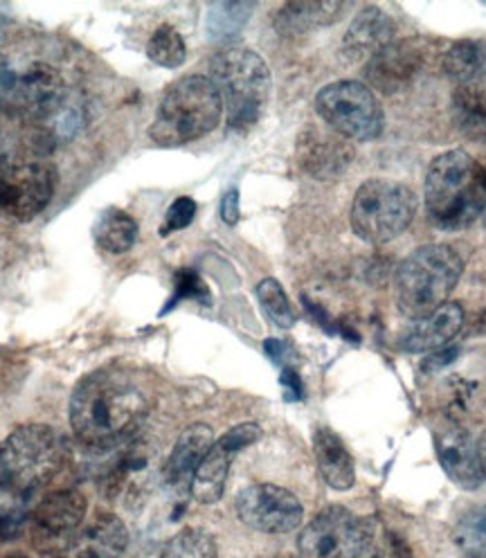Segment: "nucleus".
Returning <instances> with one entry per match:
<instances>
[{
    "mask_svg": "<svg viewBox=\"0 0 486 558\" xmlns=\"http://www.w3.org/2000/svg\"><path fill=\"white\" fill-rule=\"evenodd\" d=\"M149 414L145 392L118 369H97L71 397V426L90 448H113L143 428Z\"/></svg>",
    "mask_w": 486,
    "mask_h": 558,
    "instance_id": "nucleus-1",
    "label": "nucleus"
},
{
    "mask_svg": "<svg viewBox=\"0 0 486 558\" xmlns=\"http://www.w3.org/2000/svg\"><path fill=\"white\" fill-rule=\"evenodd\" d=\"M426 209L428 219L441 230H464L484 217L482 167L466 151H446L430 162Z\"/></svg>",
    "mask_w": 486,
    "mask_h": 558,
    "instance_id": "nucleus-2",
    "label": "nucleus"
},
{
    "mask_svg": "<svg viewBox=\"0 0 486 558\" xmlns=\"http://www.w3.org/2000/svg\"><path fill=\"white\" fill-rule=\"evenodd\" d=\"M221 116L223 99L212 80L190 75L167 88L149 135L162 147H181L215 131Z\"/></svg>",
    "mask_w": 486,
    "mask_h": 558,
    "instance_id": "nucleus-3",
    "label": "nucleus"
},
{
    "mask_svg": "<svg viewBox=\"0 0 486 558\" xmlns=\"http://www.w3.org/2000/svg\"><path fill=\"white\" fill-rule=\"evenodd\" d=\"M65 464L63 437L44 424H27L0 441V494L27 498Z\"/></svg>",
    "mask_w": 486,
    "mask_h": 558,
    "instance_id": "nucleus-4",
    "label": "nucleus"
},
{
    "mask_svg": "<svg viewBox=\"0 0 486 558\" xmlns=\"http://www.w3.org/2000/svg\"><path fill=\"white\" fill-rule=\"evenodd\" d=\"M464 272L462 257L444 243L416 248L394 275L397 306L410 320H420L446 304Z\"/></svg>",
    "mask_w": 486,
    "mask_h": 558,
    "instance_id": "nucleus-5",
    "label": "nucleus"
},
{
    "mask_svg": "<svg viewBox=\"0 0 486 558\" xmlns=\"http://www.w3.org/2000/svg\"><path fill=\"white\" fill-rule=\"evenodd\" d=\"M0 107L27 122L54 120L63 133H68V122L75 113L59 70L39 61L23 68H0Z\"/></svg>",
    "mask_w": 486,
    "mask_h": 558,
    "instance_id": "nucleus-6",
    "label": "nucleus"
},
{
    "mask_svg": "<svg viewBox=\"0 0 486 558\" xmlns=\"http://www.w3.org/2000/svg\"><path fill=\"white\" fill-rule=\"evenodd\" d=\"M210 80L217 86L230 129L253 126L270 95V70L248 48H226L210 63Z\"/></svg>",
    "mask_w": 486,
    "mask_h": 558,
    "instance_id": "nucleus-7",
    "label": "nucleus"
},
{
    "mask_svg": "<svg viewBox=\"0 0 486 558\" xmlns=\"http://www.w3.org/2000/svg\"><path fill=\"white\" fill-rule=\"evenodd\" d=\"M414 215L416 196L410 187L388 179H369L354 196L352 228L359 239L380 246L401 236Z\"/></svg>",
    "mask_w": 486,
    "mask_h": 558,
    "instance_id": "nucleus-8",
    "label": "nucleus"
},
{
    "mask_svg": "<svg viewBox=\"0 0 486 558\" xmlns=\"http://www.w3.org/2000/svg\"><path fill=\"white\" fill-rule=\"evenodd\" d=\"M316 111L333 133L356 143H369L386 129V116L374 90L361 82L325 86L316 97Z\"/></svg>",
    "mask_w": 486,
    "mask_h": 558,
    "instance_id": "nucleus-9",
    "label": "nucleus"
},
{
    "mask_svg": "<svg viewBox=\"0 0 486 558\" xmlns=\"http://www.w3.org/2000/svg\"><path fill=\"white\" fill-rule=\"evenodd\" d=\"M378 522L344 507L323 509L302 530L297 549L302 558H361L369 547Z\"/></svg>",
    "mask_w": 486,
    "mask_h": 558,
    "instance_id": "nucleus-10",
    "label": "nucleus"
},
{
    "mask_svg": "<svg viewBox=\"0 0 486 558\" xmlns=\"http://www.w3.org/2000/svg\"><path fill=\"white\" fill-rule=\"evenodd\" d=\"M57 171L50 162L10 156L0 171V213L14 221H32L50 205Z\"/></svg>",
    "mask_w": 486,
    "mask_h": 558,
    "instance_id": "nucleus-11",
    "label": "nucleus"
},
{
    "mask_svg": "<svg viewBox=\"0 0 486 558\" xmlns=\"http://www.w3.org/2000/svg\"><path fill=\"white\" fill-rule=\"evenodd\" d=\"M243 525L262 534H289L302 525V502L284 486L253 484L234 500Z\"/></svg>",
    "mask_w": 486,
    "mask_h": 558,
    "instance_id": "nucleus-12",
    "label": "nucleus"
},
{
    "mask_svg": "<svg viewBox=\"0 0 486 558\" xmlns=\"http://www.w3.org/2000/svg\"><path fill=\"white\" fill-rule=\"evenodd\" d=\"M259 437L262 428L257 424H239L228 430L219 441H215L192 477V498L198 505H217L223 498L232 460L243 448L253 446Z\"/></svg>",
    "mask_w": 486,
    "mask_h": 558,
    "instance_id": "nucleus-13",
    "label": "nucleus"
},
{
    "mask_svg": "<svg viewBox=\"0 0 486 558\" xmlns=\"http://www.w3.org/2000/svg\"><path fill=\"white\" fill-rule=\"evenodd\" d=\"M86 498L75 488H61V492L48 494L29 513L34 536L48 545L63 543L65 538L75 541L86 515Z\"/></svg>",
    "mask_w": 486,
    "mask_h": 558,
    "instance_id": "nucleus-14",
    "label": "nucleus"
},
{
    "mask_svg": "<svg viewBox=\"0 0 486 558\" xmlns=\"http://www.w3.org/2000/svg\"><path fill=\"white\" fill-rule=\"evenodd\" d=\"M422 68V52L412 41H392L388 48L376 52L367 65V82L386 95L408 88Z\"/></svg>",
    "mask_w": 486,
    "mask_h": 558,
    "instance_id": "nucleus-15",
    "label": "nucleus"
},
{
    "mask_svg": "<svg viewBox=\"0 0 486 558\" xmlns=\"http://www.w3.org/2000/svg\"><path fill=\"white\" fill-rule=\"evenodd\" d=\"M464 327V308L458 302H446L428 316L412 320L410 329L401 338V347L410 354L437 352L458 338Z\"/></svg>",
    "mask_w": 486,
    "mask_h": 558,
    "instance_id": "nucleus-16",
    "label": "nucleus"
},
{
    "mask_svg": "<svg viewBox=\"0 0 486 558\" xmlns=\"http://www.w3.org/2000/svg\"><path fill=\"white\" fill-rule=\"evenodd\" d=\"M435 446L439 464L448 480L455 482L464 492H475L484 477L477 458V444L471 439V435L462 428H448L437 433Z\"/></svg>",
    "mask_w": 486,
    "mask_h": 558,
    "instance_id": "nucleus-17",
    "label": "nucleus"
},
{
    "mask_svg": "<svg viewBox=\"0 0 486 558\" xmlns=\"http://www.w3.org/2000/svg\"><path fill=\"white\" fill-rule=\"evenodd\" d=\"M300 158L302 167L320 181H331L350 167L354 158L352 145L342 135L306 131L300 140Z\"/></svg>",
    "mask_w": 486,
    "mask_h": 558,
    "instance_id": "nucleus-18",
    "label": "nucleus"
},
{
    "mask_svg": "<svg viewBox=\"0 0 486 558\" xmlns=\"http://www.w3.org/2000/svg\"><path fill=\"white\" fill-rule=\"evenodd\" d=\"M394 41V23L378 8H365L356 14L342 39V57L350 63L372 59Z\"/></svg>",
    "mask_w": 486,
    "mask_h": 558,
    "instance_id": "nucleus-19",
    "label": "nucleus"
},
{
    "mask_svg": "<svg viewBox=\"0 0 486 558\" xmlns=\"http://www.w3.org/2000/svg\"><path fill=\"white\" fill-rule=\"evenodd\" d=\"M212 444H215V435H212L210 426H205V424L187 426L181 433L177 446H173L171 456L167 460V466H165L167 484L179 488V492L181 488H190L196 469L205 460L207 450L212 448Z\"/></svg>",
    "mask_w": 486,
    "mask_h": 558,
    "instance_id": "nucleus-20",
    "label": "nucleus"
},
{
    "mask_svg": "<svg viewBox=\"0 0 486 558\" xmlns=\"http://www.w3.org/2000/svg\"><path fill=\"white\" fill-rule=\"evenodd\" d=\"M129 545V530L113 513H99L75 536V558H120Z\"/></svg>",
    "mask_w": 486,
    "mask_h": 558,
    "instance_id": "nucleus-21",
    "label": "nucleus"
},
{
    "mask_svg": "<svg viewBox=\"0 0 486 558\" xmlns=\"http://www.w3.org/2000/svg\"><path fill=\"white\" fill-rule=\"evenodd\" d=\"M344 10L347 5L338 0H293L275 14L272 25L282 37H300L336 23Z\"/></svg>",
    "mask_w": 486,
    "mask_h": 558,
    "instance_id": "nucleus-22",
    "label": "nucleus"
},
{
    "mask_svg": "<svg viewBox=\"0 0 486 558\" xmlns=\"http://www.w3.org/2000/svg\"><path fill=\"white\" fill-rule=\"evenodd\" d=\"M314 450L323 480L333 492H350L356 482V466L344 441L333 430L318 428L314 435Z\"/></svg>",
    "mask_w": 486,
    "mask_h": 558,
    "instance_id": "nucleus-23",
    "label": "nucleus"
},
{
    "mask_svg": "<svg viewBox=\"0 0 486 558\" xmlns=\"http://www.w3.org/2000/svg\"><path fill=\"white\" fill-rule=\"evenodd\" d=\"M93 236L101 251H107L111 255H124L133 248V243L137 239V223L129 213H124V209L109 207L104 209L99 219L95 221Z\"/></svg>",
    "mask_w": 486,
    "mask_h": 558,
    "instance_id": "nucleus-24",
    "label": "nucleus"
},
{
    "mask_svg": "<svg viewBox=\"0 0 486 558\" xmlns=\"http://www.w3.org/2000/svg\"><path fill=\"white\" fill-rule=\"evenodd\" d=\"M453 120L464 137L473 143H486V90L479 84L458 86L453 95Z\"/></svg>",
    "mask_w": 486,
    "mask_h": 558,
    "instance_id": "nucleus-25",
    "label": "nucleus"
},
{
    "mask_svg": "<svg viewBox=\"0 0 486 558\" xmlns=\"http://www.w3.org/2000/svg\"><path fill=\"white\" fill-rule=\"evenodd\" d=\"M444 73L458 86L479 84L486 75V48L477 41H458L444 54Z\"/></svg>",
    "mask_w": 486,
    "mask_h": 558,
    "instance_id": "nucleus-26",
    "label": "nucleus"
},
{
    "mask_svg": "<svg viewBox=\"0 0 486 558\" xmlns=\"http://www.w3.org/2000/svg\"><path fill=\"white\" fill-rule=\"evenodd\" d=\"M255 5L253 3H217L207 12V34L212 41H230L246 27Z\"/></svg>",
    "mask_w": 486,
    "mask_h": 558,
    "instance_id": "nucleus-27",
    "label": "nucleus"
},
{
    "mask_svg": "<svg viewBox=\"0 0 486 558\" xmlns=\"http://www.w3.org/2000/svg\"><path fill=\"white\" fill-rule=\"evenodd\" d=\"M453 541L466 558H486V505L469 509L458 520Z\"/></svg>",
    "mask_w": 486,
    "mask_h": 558,
    "instance_id": "nucleus-28",
    "label": "nucleus"
},
{
    "mask_svg": "<svg viewBox=\"0 0 486 558\" xmlns=\"http://www.w3.org/2000/svg\"><path fill=\"white\" fill-rule=\"evenodd\" d=\"M257 298L262 308L266 311V316L282 329H291L297 323V313L289 300V295L284 293L282 284L277 282L272 277H266L257 287Z\"/></svg>",
    "mask_w": 486,
    "mask_h": 558,
    "instance_id": "nucleus-29",
    "label": "nucleus"
},
{
    "mask_svg": "<svg viewBox=\"0 0 486 558\" xmlns=\"http://www.w3.org/2000/svg\"><path fill=\"white\" fill-rule=\"evenodd\" d=\"M160 558H219V551L210 534L187 527L165 545Z\"/></svg>",
    "mask_w": 486,
    "mask_h": 558,
    "instance_id": "nucleus-30",
    "label": "nucleus"
},
{
    "mask_svg": "<svg viewBox=\"0 0 486 558\" xmlns=\"http://www.w3.org/2000/svg\"><path fill=\"white\" fill-rule=\"evenodd\" d=\"M147 54L154 63L162 68H181L187 59V48L179 29H173L171 25H160L151 34Z\"/></svg>",
    "mask_w": 486,
    "mask_h": 558,
    "instance_id": "nucleus-31",
    "label": "nucleus"
},
{
    "mask_svg": "<svg viewBox=\"0 0 486 558\" xmlns=\"http://www.w3.org/2000/svg\"><path fill=\"white\" fill-rule=\"evenodd\" d=\"M361 558H412L408 545L392 532L376 530L369 547Z\"/></svg>",
    "mask_w": 486,
    "mask_h": 558,
    "instance_id": "nucleus-32",
    "label": "nucleus"
},
{
    "mask_svg": "<svg viewBox=\"0 0 486 558\" xmlns=\"http://www.w3.org/2000/svg\"><path fill=\"white\" fill-rule=\"evenodd\" d=\"M196 217V203L190 196H181L173 201L167 209V217H165V226L160 228L162 236H169L171 232L183 230L187 228Z\"/></svg>",
    "mask_w": 486,
    "mask_h": 558,
    "instance_id": "nucleus-33",
    "label": "nucleus"
},
{
    "mask_svg": "<svg viewBox=\"0 0 486 558\" xmlns=\"http://www.w3.org/2000/svg\"><path fill=\"white\" fill-rule=\"evenodd\" d=\"M181 300H207L205 282L190 268L179 270L177 287H173V300L167 304V311L173 308V304L181 302Z\"/></svg>",
    "mask_w": 486,
    "mask_h": 558,
    "instance_id": "nucleus-34",
    "label": "nucleus"
},
{
    "mask_svg": "<svg viewBox=\"0 0 486 558\" xmlns=\"http://www.w3.org/2000/svg\"><path fill=\"white\" fill-rule=\"evenodd\" d=\"M25 522H29L23 509H5L0 511V543H10L21 536Z\"/></svg>",
    "mask_w": 486,
    "mask_h": 558,
    "instance_id": "nucleus-35",
    "label": "nucleus"
},
{
    "mask_svg": "<svg viewBox=\"0 0 486 558\" xmlns=\"http://www.w3.org/2000/svg\"><path fill=\"white\" fill-rule=\"evenodd\" d=\"M458 356H460V347H444V349H437V352H435L433 356H428V359L424 361V369H426V372H437V369H441V367L453 363Z\"/></svg>",
    "mask_w": 486,
    "mask_h": 558,
    "instance_id": "nucleus-36",
    "label": "nucleus"
},
{
    "mask_svg": "<svg viewBox=\"0 0 486 558\" xmlns=\"http://www.w3.org/2000/svg\"><path fill=\"white\" fill-rule=\"evenodd\" d=\"M221 217L228 226H234L239 221V192L236 190H230L226 196H223V203H221Z\"/></svg>",
    "mask_w": 486,
    "mask_h": 558,
    "instance_id": "nucleus-37",
    "label": "nucleus"
},
{
    "mask_svg": "<svg viewBox=\"0 0 486 558\" xmlns=\"http://www.w3.org/2000/svg\"><path fill=\"white\" fill-rule=\"evenodd\" d=\"M282 386L289 390V399H300L302 397V383L295 369H284L282 374Z\"/></svg>",
    "mask_w": 486,
    "mask_h": 558,
    "instance_id": "nucleus-38",
    "label": "nucleus"
},
{
    "mask_svg": "<svg viewBox=\"0 0 486 558\" xmlns=\"http://www.w3.org/2000/svg\"><path fill=\"white\" fill-rule=\"evenodd\" d=\"M264 347H266V354L272 361H277V363H280L284 359V354H287V344L282 340H266Z\"/></svg>",
    "mask_w": 486,
    "mask_h": 558,
    "instance_id": "nucleus-39",
    "label": "nucleus"
},
{
    "mask_svg": "<svg viewBox=\"0 0 486 558\" xmlns=\"http://www.w3.org/2000/svg\"><path fill=\"white\" fill-rule=\"evenodd\" d=\"M477 458H479L482 477L486 480V430L482 433V437H479V441H477Z\"/></svg>",
    "mask_w": 486,
    "mask_h": 558,
    "instance_id": "nucleus-40",
    "label": "nucleus"
},
{
    "mask_svg": "<svg viewBox=\"0 0 486 558\" xmlns=\"http://www.w3.org/2000/svg\"><path fill=\"white\" fill-rule=\"evenodd\" d=\"M482 185H484V196H486V169H482Z\"/></svg>",
    "mask_w": 486,
    "mask_h": 558,
    "instance_id": "nucleus-41",
    "label": "nucleus"
},
{
    "mask_svg": "<svg viewBox=\"0 0 486 558\" xmlns=\"http://www.w3.org/2000/svg\"><path fill=\"white\" fill-rule=\"evenodd\" d=\"M5 558H27V556H23V554H10V556H5Z\"/></svg>",
    "mask_w": 486,
    "mask_h": 558,
    "instance_id": "nucleus-42",
    "label": "nucleus"
}]
</instances>
